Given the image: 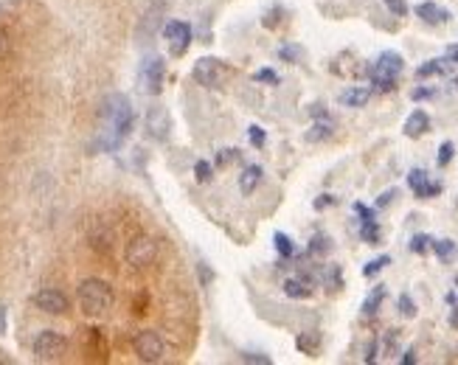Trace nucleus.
I'll return each instance as SVG.
<instances>
[{"label": "nucleus", "mask_w": 458, "mask_h": 365, "mask_svg": "<svg viewBox=\"0 0 458 365\" xmlns=\"http://www.w3.org/2000/svg\"><path fill=\"white\" fill-rule=\"evenodd\" d=\"M101 118H104V130H101L99 144L104 149H116L133 133V124H135V113H133L130 99L124 93H110L101 104Z\"/></svg>", "instance_id": "obj_1"}, {"label": "nucleus", "mask_w": 458, "mask_h": 365, "mask_svg": "<svg viewBox=\"0 0 458 365\" xmlns=\"http://www.w3.org/2000/svg\"><path fill=\"white\" fill-rule=\"evenodd\" d=\"M79 306H82V312L84 315H104L110 306H113V301H116V295H113V287L104 281V279H84L82 284H79Z\"/></svg>", "instance_id": "obj_2"}, {"label": "nucleus", "mask_w": 458, "mask_h": 365, "mask_svg": "<svg viewBox=\"0 0 458 365\" xmlns=\"http://www.w3.org/2000/svg\"><path fill=\"white\" fill-rule=\"evenodd\" d=\"M31 352H34V360H37V363H57V360H62V357H65V352H68V340H65L60 332L45 329V332H40V335L34 337Z\"/></svg>", "instance_id": "obj_3"}, {"label": "nucleus", "mask_w": 458, "mask_h": 365, "mask_svg": "<svg viewBox=\"0 0 458 365\" xmlns=\"http://www.w3.org/2000/svg\"><path fill=\"white\" fill-rule=\"evenodd\" d=\"M124 259H127V264L133 270H147L150 264H155V259H157V242H155L152 236H147V233L133 236L130 245H127Z\"/></svg>", "instance_id": "obj_4"}, {"label": "nucleus", "mask_w": 458, "mask_h": 365, "mask_svg": "<svg viewBox=\"0 0 458 365\" xmlns=\"http://www.w3.org/2000/svg\"><path fill=\"white\" fill-rule=\"evenodd\" d=\"M133 352H135V357L141 363H160L163 354H166V346H163V340H160L157 332L144 329V332H138L133 337Z\"/></svg>", "instance_id": "obj_5"}, {"label": "nucleus", "mask_w": 458, "mask_h": 365, "mask_svg": "<svg viewBox=\"0 0 458 365\" xmlns=\"http://www.w3.org/2000/svg\"><path fill=\"white\" fill-rule=\"evenodd\" d=\"M191 76H194V82H197V84H203V87H217V84H223V82H225L228 68H225V62H223V60L203 57V60H197V62H194Z\"/></svg>", "instance_id": "obj_6"}, {"label": "nucleus", "mask_w": 458, "mask_h": 365, "mask_svg": "<svg viewBox=\"0 0 458 365\" xmlns=\"http://www.w3.org/2000/svg\"><path fill=\"white\" fill-rule=\"evenodd\" d=\"M34 306L40 309V312H45V315H65L68 309H71V301H68V295L62 290H54V287H45V290L34 292Z\"/></svg>", "instance_id": "obj_7"}, {"label": "nucleus", "mask_w": 458, "mask_h": 365, "mask_svg": "<svg viewBox=\"0 0 458 365\" xmlns=\"http://www.w3.org/2000/svg\"><path fill=\"white\" fill-rule=\"evenodd\" d=\"M163 37H166V43H169V51H172L174 57H180V54L189 48V43H191V26L183 23V20H169V23L163 26Z\"/></svg>", "instance_id": "obj_8"}, {"label": "nucleus", "mask_w": 458, "mask_h": 365, "mask_svg": "<svg viewBox=\"0 0 458 365\" xmlns=\"http://www.w3.org/2000/svg\"><path fill=\"white\" fill-rule=\"evenodd\" d=\"M163 76H166V62L160 57H150L141 68V87L144 93L150 96H157L163 90Z\"/></svg>", "instance_id": "obj_9"}, {"label": "nucleus", "mask_w": 458, "mask_h": 365, "mask_svg": "<svg viewBox=\"0 0 458 365\" xmlns=\"http://www.w3.org/2000/svg\"><path fill=\"white\" fill-rule=\"evenodd\" d=\"M163 11H166V0H155L152 6L144 11V17H141V23H138V40H141V43H147V40H152L155 37L157 26L163 23Z\"/></svg>", "instance_id": "obj_10"}, {"label": "nucleus", "mask_w": 458, "mask_h": 365, "mask_svg": "<svg viewBox=\"0 0 458 365\" xmlns=\"http://www.w3.org/2000/svg\"><path fill=\"white\" fill-rule=\"evenodd\" d=\"M169 130H172V118H169V110L166 107H152L147 113V135L152 141H166L169 138Z\"/></svg>", "instance_id": "obj_11"}, {"label": "nucleus", "mask_w": 458, "mask_h": 365, "mask_svg": "<svg viewBox=\"0 0 458 365\" xmlns=\"http://www.w3.org/2000/svg\"><path fill=\"white\" fill-rule=\"evenodd\" d=\"M402 68H405V60H402L396 51H382L372 73H382V76H393V79H396V76L402 73Z\"/></svg>", "instance_id": "obj_12"}, {"label": "nucleus", "mask_w": 458, "mask_h": 365, "mask_svg": "<svg viewBox=\"0 0 458 365\" xmlns=\"http://www.w3.org/2000/svg\"><path fill=\"white\" fill-rule=\"evenodd\" d=\"M428 130H430V116H428L425 110H413V113L405 118V135H408V138H422Z\"/></svg>", "instance_id": "obj_13"}, {"label": "nucleus", "mask_w": 458, "mask_h": 365, "mask_svg": "<svg viewBox=\"0 0 458 365\" xmlns=\"http://www.w3.org/2000/svg\"><path fill=\"white\" fill-rule=\"evenodd\" d=\"M416 17L425 20L428 26H436V23L450 20V11H447V9H439L436 3H419V6H416Z\"/></svg>", "instance_id": "obj_14"}, {"label": "nucleus", "mask_w": 458, "mask_h": 365, "mask_svg": "<svg viewBox=\"0 0 458 365\" xmlns=\"http://www.w3.org/2000/svg\"><path fill=\"white\" fill-rule=\"evenodd\" d=\"M262 183V166H245L242 169V174H239V191L242 194H253L256 191V186Z\"/></svg>", "instance_id": "obj_15"}, {"label": "nucleus", "mask_w": 458, "mask_h": 365, "mask_svg": "<svg viewBox=\"0 0 458 365\" xmlns=\"http://www.w3.org/2000/svg\"><path fill=\"white\" fill-rule=\"evenodd\" d=\"M372 99V90L369 87H349L340 93V104L343 107H366Z\"/></svg>", "instance_id": "obj_16"}, {"label": "nucleus", "mask_w": 458, "mask_h": 365, "mask_svg": "<svg viewBox=\"0 0 458 365\" xmlns=\"http://www.w3.org/2000/svg\"><path fill=\"white\" fill-rule=\"evenodd\" d=\"M329 135H332V121H329V118H318V121L306 130L304 138L309 144H320V141H326Z\"/></svg>", "instance_id": "obj_17"}, {"label": "nucleus", "mask_w": 458, "mask_h": 365, "mask_svg": "<svg viewBox=\"0 0 458 365\" xmlns=\"http://www.w3.org/2000/svg\"><path fill=\"white\" fill-rule=\"evenodd\" d=\"M284 295L296 298V301H304V298L312 295V284H306L304 279H287L284 281Z\"/></svg>", "instance_id": "obj_18"}, {"label": "nucleus", "mask_w": 458, "mask_h": 365, "mask_svg": "<svg viewBox=\"0 0 458 365\" xmlns=\"http://www.w3.org/2000/svg\"><path fill=\"white\" fill-rule=\"evenodd\" d=\"M273 245H276V250H279L281 259H293V256H296V242H293L287 233L276 230V233H273Z\"/></svg>", "instance_id": "obj_19"}, {"label": "nucleus", "mask_w": 458, "mask_h": 365, "mask_svg": "<svg viewBox=\"0 0 458 365\" xmlns=\"http://www.w3.org/2000/svg\"><path fill=\"white\" fill-rule=\"evenodd\" d=\"M360 239H363L366 245H380L382 233H380L377 219H366V222H360Z\"/></svg>", "instance_id": "obj_20"}, {"label": "nucleus", "mask_w": 458, "mask_h": 365, "mask_svg": "<svg viewBox=\"0 0 458 365\" xmlns=\"http://www.w3.org/2000/svg\"><path fill=\"white\" fill-rule=\"evenodd\" d=\"M296 346H298L301 354H315L320 349V332H306L296 340Z\"/></svg>", "instance_id": "obj_21"}, {"label": "nucleus", "mask_w": 458, "mask_h": 365, "mask_svg": "<svg viewBox=\"0 0 458 365\" xmlns=\"http://www.w3.org/2000/svg\"><path fill=\"white\" fill-rule=\"evenodd\" d=\"M430 250L447 264V262L453 259V253H456V242H453V239H433V247H430Z\"/></svg>", "instance_id": "obj_22"}, {"label": "nucleus", "mask_w": 458, "mask_h": 365, "mask_svg": "<svg viewBox=\"0 0 458 365\" xmlns=\"http://www.w3.org/2000/svg\"><path fill=\"white\" fill-rule=\"evenodd\" d=\"M382 301H385V287H377V290H374L369 298H366V301H363V315H366V318L377 315V309H380Z\"/></svg>", "instance_id": "obj_23"}, {"label": "nucleus", "mask_w": 458, "mask_h": 365, "mask_svg": "<svg viewBox=\"0 0 458 365\" xmlns=\"http://www.w3.org/2000/svg\"><path fill=\"white\" fill-rule=\"evenodd\" d=\"M329 250H332V239H329V236L315 233V236L309 239V253H312V256H326Z\"/></svg>", "instance_id": "obj_24"}, {"label": "nucleus", "mask_w": 458, "mask_h": 365, "mask_svg": "<svg viewBox=\"0 0 458 365\" xmlns=\"http://www.w3.org/2000/svg\"><path fill=\"white\" fill-rule=\"evenodd\" d=\"M428 180H430V177H428V172H425V169H413V172L408 174V186H410V191H413V194H419V191L428 186Z\"/></svg>", "instance_id": "obj_25"}, {"label": "nucleus", "mask_w": 458, "mask_h": 365, "mask_svg": "<svg viewBox=\"0 0 458 365\" xmlns=\"http://www.w3.org/2000/svg\"><path fill=\"white\" fill-rule=\"evenodd\" d=\"M430 247H433V236H428V233H416V236L410 239V250L419 253V256H425Z\"/></svg>", "instance_id": "obj_26"}, {"label": "nucleus", "mask_w": 458, "mask_h": 365, "mask_svg": "<svg viewBox=\"0 0 458 365\" xmlns=\"http://www.w3.org/2000/svg\"><path fill=\"white\" fill-rule=\"evenodd\" d=\"M442 71H445L442 60H430V62H425V65L416 68V79H430V76H439Z\"/></svg>", "instance_id": "obj_27"}, {"label": "nucleus", "mask_w": 458, "mask_h": 365, "mask_svg": "<svg viewBox=\"0 0 458 365\" xmlns=\"http://www.w3.org/2000/svg\"><path fill=\"white\" fill-rule=\"evenodd\" d=\"M388 264H391V256H377V259H372V262L363 267V276H366V279H372V276H377L380 270H385Z\"/></svg>", "instance_id": "obj_28"}, {"label": "nucleus", "mask_w": 458, "mask_h": 365, "mask_svg": "<svg viewBox=\"0 0 458 365\" xmlns=\"http://www.w3.org/2000/svg\"><path fill=\"white\" fill-rule=\"evenodd\" d=\"M372 84H374V90H380V93H391V90L396 87V79H393V76H382V73H372Z\"/></svg>", "instance_id": "obj_29"}, {"label": "nucleus", "mask_w": 458, "mask_h": 365, "mask_svg": "<svg viewBox=\"0 0 458 365\" xmlns=\"http://www.w3.org/2000/svg\"><path fill=\"white\" fill-rule=\"evenodd\" d=\"M194 177H197L200 183H208V180L214 177V163H208V160H197V163H194Z\"/></svg>", "instance_id": "obj_30"}, {"label": "nucleus", "mask_w": 458, "mask_h": 365, "mask_svg": "<svg viewBox=\"0 0 458 365\" xmlns=\"http://www.w3.org/2000/svg\"><path fill=\"white\" fill-rule=\"evenodd\" d=\"M396 309H399V315L402 318H416V303H413V298L410 295H399V301H396Z\"/></svg>", "instance_id": "obj_31"}, {"label": "nucleus", "mask_w": 458, "mask_h": 365, "mask_svg": "<svg viewBox=\"0 0 458 365\" xmlns=\"http://www.w3.org/2000/svg\"><path fill=\"white\" fill-rule=\"evenodd\" d=\"M239 155H242V152H239V149H233V146H228V149H220L214 163H217V169H225V166H230V163H233Z\"/></svg>", "instance_id": "obj_32"}, {"label": "nucleus", "mask_w": 458, "mask_h": 365, "mask_svg": "<svg viewBox=\"0 0 458 365\" xmlns=\"http://www.w3.org/2000/svg\"><path fill=\"white\" fill-rule=\"evenodd\" d=\"M253 82H259V84H279V73L273 71V68H262V71L253 73Z\"/></svg>", "instance_id": "obj_33"}, {"label": "nucleus", "mask_w": 458, "mask_h": 365, "mask_svg": "<svg viewBox=\"0 0 458 365\" xmlns=\"http://www.w3.org/2000/svg\"><path fill=\"white\" fill-rule=\"evenodd\" d=\"M453 155H456V146L450 144V141H445V144L439 146V155H436V163H439V166H447V163L453 160Z\"/></svg>", "instance_id": "obj_34"}, {"label": "nucleus", "mask_w": 458, "mask_h": 365, "mask_svg": "<svg viewBox=\"0 0 458 365\" xmlns=\"http://www.w3.org/2000/svg\"><path fill=\"white\" fill-rule=\"evenodd\" d=\"M90 245H93L96 250H104V253H107V250L113 247V236H110V233H104V236H101V233H93V236H90Z\"/></svg>", "instance_id": "obj_35"}, {"label": "nucleus", "mask_w": 458, "mask_h": 365, "mask_svg": "<svg viewBox=\"0 0 458 365\" xmlns=\"http://www.w3.org/2000/svg\"><path fill=\"white\" fill-rule=\"evenodd\" d=\"M247 138H250V144L256 146V149H262V146H264V141H267V135H264V130H262L259 124L247 127Z\"/></svg>", "instance_id": "obj_36"}, {"label": "nucleus", "mask_w": 458, "mask_h": 365, "mask_svg": "<svg viewBox=\"0 0 458 365\" xmlns=\"http://www.w3.org/2000/svg\"><path fill=\"white\" fill-rule=\"evenodd\" d=\"M301 54H304V51H301L298 45H284V48L279 51V57H281L284 62H298V60H301Z\"/></svg>", "instance_id": "obj_37"}, {"label": "nucleus", "mask_w": 458, "mask_h": 365, "mask_svg": "<svg viewBox=\"0 0 458 365\" xmlns=\"http://www.w3.org/2000/svg\"><path fill=\"white\" fill-rule=\"evenodd\" d=\"M439 194H442V183L428 180V186H425V189H422L416 197H419V200H430V197H439Z\"/></svg>", "instance_id": "obj_38"}, {"label": "nucleus", "mask_w": 458, "mask_h": 365, "mask_svg": "<svg viewBox=\"0 0 458 365\" xmlns=\"http://www.w3.org/2000/svg\"><path fill=\"white\" fill-rule=\"evenodd\" d=\"M239 360L242 363H256V365H270L273 360L267 357V354H253V352H245V354H239Z\"/></svg>", "instance_id": "obj_39"}, {"label": "nucleus", "mask_w": 458, "mask_h": 365, "mask_svg": "<svg viewBox=\"0 0 458 365\" xmlns=\"http://www.w3.org/2000/svg\"><path fill=\"white\" fill-rule=\"evenodd\" d=\"M385 6H388V11L396 14V17H405V14H408V3H405V0H385Z\"/></svg>", "instance_id": "obj_40"}, {"label": "nucleus", "mask_w": 458, "mask_h": 365, "mask_svg": "<svg viewBox=\"0 0 458 365\" xmlns=\"http://www.w3.org/2000/svg\"><path fill=\"white\" fill-rule=\"evenodd\" d=\"M393 197H399V191H396V189H388V191H382L380 197H377V208H385V206H391V203H393Z\"/></svg>", "instance_id": "obj_41"}, {"label": "nucleus", "mask_w": 458, "mask_h": 365, "mask_svg": "<svg viewBox=\"0 0 458 365\" xmlns=\"http://www.w3.org/2000/svg\"><path fill=\"white\" fill-rule=\"evenodd\" d=\"M337 203V197H332V194H320L318 200H315V208L318 211H323V208H329V206H335Z\"/></svg>", "instance_id": "obj_42"}, {"label": "nucleus", "mask_w": 458, "mask_h": 365, "mask_svg": "<svg viewBox=\"0 0 458 365\" xmlns=\"http://www.w3.org/2000/svg\"><path fill=\"white\" fill-rule=\"evenodd\" d=\"M354 214L360 217V222H366V219H374V211H372L369 206H363V203H354Z\"/></svg>", "instance_id": "obj_43"}, {"label": "nucleus", "mask_w": 458, "mask_h": 365, "mask_svg": "<svg viewBox=\"0 0 458 365\" xmlns=\"http://www.w3.org/2000/svg\"><path fill=\"white\" fill-rule=\"evenodd\" d=\"M430 96H433V90H430V87H416V90L410 93V99H413V101H425V99H430Z\"/></svg>", "instance_id": "obj_44"}, {"label": "nucleus", "mask_w": 458, "mask_h": 365, "mask_svg": "<svg viewBox=\"0 0 458 365\" xmlns=\"http://www.w3.org/2000/svg\"><path fill=\"white\" fill-rule=\"evenodd\" d=\"M399 363L402 365H416L419 363V357H416V349H408L402 357H399Z\"/></svg>", "instance_id": "obj_45"}, {"label": "nucleus", "mask_w": 458, "mask_h": 365, "mask_svg": "<svg viewBox=\"0 0 458 365\" xmlns=\"http://www.w3.org/2000/svg\"><path fill=\"white\" fill-rule=\"evenodd\" d=\"M377 352H380V346H377V340H372L369 349H366V363H374L377 360Z\"/></svg>", "instance_id": "obj_46"}, {"label": "nucleus", "mask_w": 458, "mask_h": 365, "mask_svg": "<svg viewBox=\"0 0 458 365\" xmlns=\"http://www.w3.org/2000/svg\"><path fill=\"white\" fill-rule=\"evenodd\" d=\"M279 14H281V9H273V11L264 17V26H267V28H273V26L279 23Z\"/></svg>", "instance_id": "obj_47"}, {"label": "nucleus", "mask_w": 458, "mask_h": 365, "mask_svg": "<svg viewBox=\"0 0 458 365\" xmlns=\"http://www.w3.org/2000/svg\"><path fill=\"white\" fill-rule=\"evenodd\" d=\"M309 113H312V118H315V121H318V118H329V113L323 110V104H312V110H309Z\"/></svg>", "instance_id": "obj_48"}, {"label": "nucleus", "mask_w": 458, "mask_h": 365, "mask_svg": "<svg viewBox=\"0 0 458 365\" xmlns=\"http://www.w3.org/2000/svg\"><path fill=\"white\" fill-rule=\"evenodd\" d=\"M6 54H9V34L0 28V60H3Z\"/></svg>", "instance_id": "obj_49"}, {"label": "nucleus", "mask_w": 458, "mask_h": 365, "mask_svg": "<svg viewBox=\"0 0 458 365\" xmlns=\"http://www.w3.org/2000/svg\"><path fill=\"white\" fill-rule=\"evenodd\" d=\"M447 62L458 65V45H450V48H447Z\"/></svg>", "instance_id": "obj_50"}, {"label": "nucleus", "mask_w": 458, "mask_h": 365, "mask_svg": "<svg viewBox=\"0 0 458 365\" xmlns=\"http://www.w3.org/2000/svg\"><path fill=\"white\" fill-rule=\"evenodd\" d=\"M447 303H450V306H456V303H458L456 292H447Z\"/></svg>", "instance_id": "obj_51"}, {"label": "nucleus", "mask_w": 458, "mask_h": 365, "mask_svg": "<svg viewBox=\"0 0 458 365\" xmlns=\"http://www.w3.org/2000/svg\"><path fill=\"white\" fill-rule=\"evenodd\" d=\"M450 320H453V326H458V309L456 306H453V318H450Z\"/></svg>", "instance_id": "obj_52"}]
</instances>
